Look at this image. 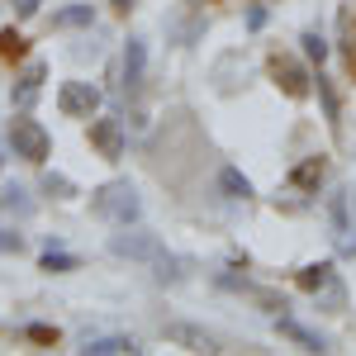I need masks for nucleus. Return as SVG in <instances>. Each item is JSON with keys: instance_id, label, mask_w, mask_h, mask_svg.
<instances>
[{"instance_id": "obj_1", "label": "nucleus", "mask_w": 356, "mask_h": 356, "mask_svg": "<svg viewBox=\"0 0 356 356\" xmlns=\"http://www.w3.org/2000/svg\"><path fill=\"white\" fill-rule=\"evenodd\" d=\"M90 214L105 223H138V214H143V200H138V191L129 186V181H105V186H95L90 191Z\"/></svg>"}, {"instance_id": "obj_2", "label": "nucleus", "mask_w": 356, "mask_h": 356, "mask_svg": "<svg viewBox=\"0 0 356 356\" xmlns=\"http://www.w3.org/2000/svg\"><path fill=\"white\" fill-rule=\"evenodd\" d=\"M110 252L114 257H124V261H157L166 247L162 238L152 233V228H138V223H119V233H110Z\"/></svg>"}, {"instance_id": "obj_3", "label": "nucleus", "mask_w": 356, "mask_h": 356, "mask_svg": "<svg viewBox=\"0 0 356 356\" xmlns=\"http://www.w3.org/2000/svg\"><path fill=\"white\" fill-rule=\"evenodd\" d=\"M10 147H15V157L43 166V162H48V152H53V138H48V129H43L38 119L19 114V119L10 124Z\"/></svg>"}, {"instance_id": "obj_4", "label": "nucleus", "mask_w": 356, "mask_h": 356, "mask_svg": "<svg viewBox=\"0 0 356 356\" xmlns=\"http://www.w3.org/2000/svg\"><path fill=\"white\" fill-rule=\"evenodd\" d=\"M90 147L105 162H119L129 152V124L124 119H90Z\"/></svg>"}, {"instance_id": "obj_5", "label": "nucleus", "mask_w": 356, "mask_h": 356, "mask_svg": "<svg viewBox=\"0 0 356 356\" xmlns=\"http://www.w3.org/2000/svg\"><path fill=\"white\" fill-rule=\"evenodd\" d=\"M57 110L67 114V119H90V114L100 110V90H95L90 81H62Z\"/></svg>"}, {"instance_id": "obj_6", "label": "nucleus", "mask_w": 356, "mask_h": 356, "mask_svg": "<svg viewBox=\"0 0 356 356\" xmlns=\"http://www.w3.org/2000/svg\"><path fill=\"white\" fill-rule=\"evenodd\" d=\"M271 81L290 95V100H304L309 90H314V76H309V67L304 62H295V57H271Z\"/></svg>"}, {"instance_id": "obj_7", "label": "nucleus", "mask_w": 356, "mask_h": 356, "mask_svg": "<svg viewBox=\"0 0 356 356\" xmlns=\"http://www.w3.org/2000/svg\"><path fill=\"white\" fill-rule=\"evenodd\" d=\"M328 223H332L337 247H342V252H356V238H352V195L342 191V186L328 195Z\"/></svg>"}, {"instance_id": "obj_8", "label": "nucleus", "mask_w": 356, "mask_h": 356, "mask_svg": "<svg viewBox=\"0 0 356 356\" xmlns=\"http://www.w3.org/2000/svg\"><path fill=\"white\" fill-rule=\"evenodd\" d=\"M166 342H176V347H186V352H223L219 337L204 332L200 323H166Z\"/></svg>"}, {"instance_id": "obj_9", "label": "nucleus", "mask_w": 356, "mask_h": 356, "mask_svg": "<svg viewBox=\"0 0 356 356\" xmlns=\"http://www.w3.org/2000/svg\"><path fill=\"white\" fill-rule=\"evenodd\" d=\"M48 81V62H24V72H19V81H15V110H33V100H38V90Z\"/></svg>"}, {"instance_id": "obj_10", "label": "nucleus", "mask_w": 356, "mask_h": 356, "mask_svg": "<svg viewBox=\"0 0 356 356\" xmlns=\"http://www.w3.org/2000/svg\"><path fill=\"white\" fill-rule=\"evenodd\" d=\"M275 332L280 337H290V342H300L304 352H328V337L314 328H304L300 318H290V314H275Z\"/></svg>"}, {"instance_id": "obj_11", "label": "nucleus", "mask_w": 356, "mask_h": 356, "mask_svg": "<svg viewBox=\"0 0 356 356\" xmlns=\"http://www.w3.org/2000/svg\"><path fill=\"white\" fill-rule=\"evenodd\" d=\"M323 176H328V157H323V152H314V157H304V162L290 171V186H295V191H304V195H318Z\"/></svg>"}, {"instance_id": "obj_12", "label": "nucleus", "mask_w": 356, "mask_h": 356, "mask_svg": "<svg viewBox=\"0 0 356 356\" xmlns=\"http://www.w3.org/2000/svg\"><path fill=\"white\" fill-rule=\"evenodd\" d=\"M86 356H134V352H143L129 332H105V337H86V347H81Z\"/></svg>"}, {"instance_id": "obj_13", "label": "nucleus", "mask_w": 356, "mask_h": 356, "mask_svg": "<svg viewBox=\"0 0 356 356\" xmlns=\"http://www.w3.org/2000/svg\"><path fill=\"white\" fill-rule=\"evenodd\" d=\"M152 280L176 290V285H186V280H191V261H186V257H176V252H162V257L152 261Z\"/></svg>"}, {"instance_id": "obj_14", "label": "nucleus", "mask_w": 356, "mask_h": 356, "mask_svg": "<svg viewBox=\"0 0 356 356\" xmlns=\"http://www.w3.org/2000/svg\"><path fill=\"white\" fill-rule=\"evenodd\" d=\"M314 90H318V105H323V119H328L332 134H342V95H337V86H332V76H314Z\"/></svg>"}, {"instance_id": "obj_15", "label": "nucleus", "mask_w": 356, "mask_h": 356, "mask_svg": "<svg viewBox=\"0 0 356 356\" xmlns=\"http://www.w3.org/2000/svg\"><path fill=\"white\" fill-rule=\"evenodd\" d=\"M143 72H147V43L143 38H129L124 43V90H138L143 86Z\"/></svg>"}, {"instance_id": "obj_16", "label": "nucleus", "mask_w": 356, "mask_h": 356, "mask_svg": "<svg viewBox=\"0 0 356 356\" xmlns=\"http://www.w3.org/2000/svg\"><path fill=\"white\" fill-rule=\"evenodd\" d=\"M38 271H48V275H67V271H81V257L76 252H62L57 243H48V252L38 257Z\"/></svg>"}, {"instance_id": "obj_17", "label": "nucleus", "mask_w": 356, "mask_h": 356, "mask_svg": "<svg viewBox=\"0 0 356 356\" xmlns=\"http://www.w3.org/2000/svg\"><path fill=\"white\" fill-rule=\"evenodd\" d=\"M0 214L29 219V214H33V195H29L24 186H0Z\"/></svg>"}, {"instance_id": "obj_18", "label": "nucleus", "mask_w": 356, "mask_h": 356, "mask_svg": "<svg viewBox=\"0 0 356 356\" xmlns=\"http://www.w3.org/2000/svg\"><path fill=\"white\" fill-rule=\"evenodd\" d=\"M332 275H337V271H332V261H314V266H304V271L295 275V285H300L304 295H318V290L328 285Z\"/></svg>"}, {"instance_id": "obj_19", "label": "nucleus", "mask_w": 356, "mask_h": 356, "mask_svg": "<svg viewBox=\"0 0 356 356\" xmlns=\"http://www.w3.org/2000/svg\"><path fill=\"white\" fill-rule=\"evenodd\" d=\"M38 191L48 195V200H76V181L72 176H62V171H43V181H38Z\"/></svg>"}, {"instance_id": "obj_20", "label": "nucleus", "mask_w": 356, "mask_h": 356, "mask_svg": "<svg viewBox=\"0 0 356 356\" xmlns=\"http://www.w3.org/2000/svg\"><path fill=\"white\" fill-rule=\"evenodd\" d=\"M314 300H318V309H323V314H342V309H347V285H342V275H332V280L318 290V295H314Z\"/></svg>"}, {"instance_id": "obj_21", "label": "nucleus", "mask_w": 356, "mask_h": 356, "mask_svg": "<svg viewBox=\"0 0 356 356\" xmlns=\"http://www.w3.org/2000/svg\"><path fill=\"white\" fill-rule=\"evenodd\" d=\"M57 29H90L95 24V5H67V10H57L53 15Z\"/></svg>"}, {"instance_id": "obj_22", "label": "nucleus", "mask_w": 356, "mask_h": 356, "mask_svg": "<svg viewBox=\"0 0 356 356\" xmlns=\"http://www.w3.org/2000/svg\"><path fill=\"white\" fill-rule=\"evenodd\" d=\"M219 191L228 195V200H252V181H247L238 166H223L219 171Z\"/></svg>"}, {"instance_id": "obj_23", "label": "nucleus", "mask_w": 356, "mask_h": 356, "mask_svg": "<svg viewBox=\"0 0 356 356\" xmlns=\"http://www.w3.org/2000/svg\"><path fill=\"white\" fill-rule=\"evenodd\" d=\"M300 48H304V57H309V62H318V67L328 62V38H323L318 29H304V33H300Z\"/></svg>"}, {"instance_id": "obj_24", "label": "nucleus", "mask_w": 356, "mask_h": 356, "mask_svg": "<svg viewBox=\"0 0 356 356\" xmlns=\"http://www.w3.org/2000/svg\"><path fill=\"white\" fill-rule=\"evenodd\" d=\"M24 53H29L24 33H19V29H0V57H15V62H19Z\"/></svg>"}, {"instance_id": "obj_25", "label": "nucleus", "mask_w": 356, "mask_h": 356, "mask_svg": "<svg viewBox=\"0 0 356 356\" xmlns=\"http://www.w3.org/2000/svg\"><path fill=\"white\" fill-rule=\"evenodd\" d=\"M252 300L261 304L266 314H285V309H290V304H285V295H275V290H257V285H252Z\"/></svg>"}, {"instance_id": "obj_26", "label": "nucleus", "mask_w": 356, "mask_h": 356, "mask_svg": "<svg viewBox=\"0 0 356 356\" xmlns=\"http://www.w3.org/2000/svg\"><path fill=\"white\" fill-rule=\"evenodd\" d=\"M24 337H29V342H43V347H57V328H53V323H29Z\"/></svg>"}, {"instance_id": "obj_27", "label": "nucleus", "mask_w": 356, "mask_h": 356, "mask_svg": "<svg viewBox=\"0 0 356 356\" xmlns=\"http://www.w3.org/2000/svg\"><path fill=\"white\" fill-rule=\"evenodd\" d=\"M10 252H24V238L15 228H0V257H10Z\"/></svg>"}, {"instance_id": "obj_28", "label": "nucleus", "mask_w": 356, "mask_h": 356, "mask_svg": "<svg viewBox=\"0 0 356 356\" xmlns=\"http://www.w3.org/2000/svg\"><path fill=\"white\" fill-rule=\"evenodd\" d=\"M38 10H43V0H15V15H19V19H33Z\"/></svg>"}, {"instance_id": "obj_29", "label": "nucleus", "mask_w": 356, "mask_h": 356, "mask_svg": "<svg viewBox=\"0 0 356 356\" xmlns=\"http://www.w3.org/2000/svg\"><path fill=\"white\" fill-rule=\"evenodd\" d=\"M266 24V10H261V5H252V10H247V29H261Z\"/></svg>"}, {"instance_id": "obj_30", "label": "nucleus", "mask_w": 356, "mask_h": 356, "mask_svg": "<svg viewBox=\"0 0 356 356\" xmlns=\"http://www.w3.org/2000/svg\"><path fill=\"white\" fill-rule=\"evenodd\" d=\"M110 10L124 19V15H134V10H138V0H110Z\"/></svg>"}]
</instances>
